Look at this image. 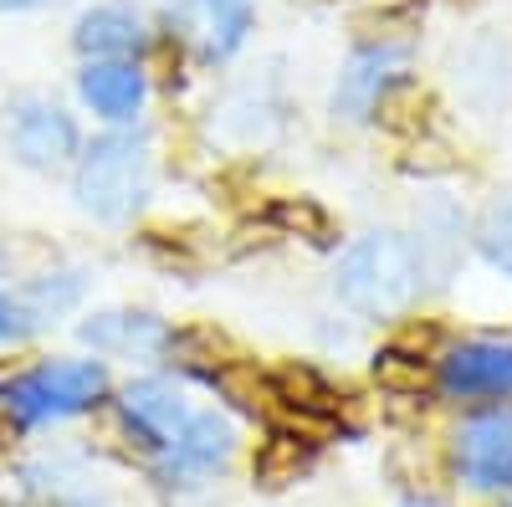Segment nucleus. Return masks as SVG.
<instances>
[{
	"label": "nucleus",
	"mask_w": 512,
	"mask_h": 507,
	"mask_svg": "<svg viewBox=\"0 0 512 507\" xmlns=\"http://www.w3.org/2000/svg\"><path fill=\"white\" fill-rule=\"evenodd\" d=\"M425 287V257L400 231H369L359 236L333 272L338 303H349L364 318H395L405 313Z\"/></svg>",
	"instance_id": "nucleus-1"
},
{
	"label": "nucleus",
	"mask_w": 512,
	"mask_h": 507,
	"mask_svg": "<svg viewBox=\"0 0 512 507\" xmlns=\"http://www.w3.org/2000/svg\"><path fill=\"white\" fill-rule=\"evenodd\" d=\"M149 195V149L134 134L98 139L77 164V200L98 221H128Z\"/></svg>",
	"instance_id": "nucleus-2"
},
{
	"label": "nucleus",
	"mask_w": 512,
	"mask_h": 507,
	"mask_svg": "<svg viewBox=\"0 0 512 507\" xmlns=\"http://www.w3.org/2000/svg\"><path fill=\"white\" fill-rule=\"evenodd\" d=\"M108 390V374L93 359H77V364H41L31 374H21L11 385V410L21 420H57V415H77L98 405Z\"/></svg>",
	"instance_id": "nucleus-3"
},
{
	"label": "nucleus",
	"mask_w": 512,
	"mask_h": 507,
	"mask_svg": "<svg viewBox=\"0 0 512 507\" xmlns=\"http://www.w3.org/2000/svg\"><path fill=\"white\" fill-rule=\"evenodd\" d=\"M456 461L466 482L477 487H507L512 482V405L482 410L461 426L456 436Z\"/></svg>",
	"instance_id": "nucleus-4"
},
{
	"label": "nucleus",
	"mask_w": 512,
	"mask_h": 507,
	"mask_svg": "<svg viewBox=\"0 0 512 507\" xmlns=\"http://www.w3.org/2000/svg\"><path fill=\"white\" fill-rule=\"evenodd\" d=\"M441 390L456 400H502L512 395V344H456L441 359Z\"/></svg>",
	"instance_id": "nucleus-5"
},
{
	"label": "nucleus",
	"mask_w": 512,
	"mask_h": 507,
	"mask_svg": "<svg viewBox=\"0 0 512 507\" xmlns=\"http://www.w3.org/2000/svg\"><path fill=\"white\" fill-rule=\"evenodd\" d=\"M400 62H405V41H379V47H364L349 57L344 77H338L333 108L344 118H369L374 103L384 98L390 82H400Z\"/></svg>",
	"instance_id": "nucleus-6"
},
{
	"label": "nucleus",
	"mask_w": 512,
	"mask_h": 507,
	"mask_svg": "<svg viewBox=\"0 0 512 507\" xmlns=\"http://www.w3.org/2000/svg\"><path fill=\"white\" fill-rule=\"evenodd\" d=\"M11 144L26 164L36 169H52L62 164L72 149H77V129H72V118L57 108V103H21L16 118H11Z\"/></svg>",
	"instance_id": "nucleus-7"
},
{
	"label": "nucleus",
	"mask_w": 512,
	"mask_h": 507,
	"mask_svg": "<svg viewBox=\"0 0 512 507\" xmlns=\"http://www.w3.org/2000/svg\"><path fill=\"white\" fill-rule=\"evenodd\" d=\"M231 446H236L231 420L216 415V410H195L185 420V431L164 446V472L169 477H200L210 467H221V461L231 456Z\"/></svg>",
	"instance_id": "nucleus-8"
},
{
	"label": "nucleus",
	"mask_w": 512,
	"mask_h": 507,
	"mask_svg": "<svg viewBox=\"0 0 512 507\" xmlns=\"http://www.w3.org/2000/svg\"><path fill=\"white\" fill-rule=\"evenodd\" d=\"M123 415L134 420V436L144 441V446H169L180 431H185V420L195 415L190 405H185V395L175 390V385H164V379H144V385H128V395H123Z\"/></svg>",
	"instance_id": "nucleus-9"
},
{
	"label": "nucleus",
	"mask_w": 512,
	"mask_h": 507,
	"mask_svg": "<svg viewBox=\"0 0 512 507\" xmlns=\"http://www.w3.org/2000/svg\"><path fill=\"white\" fill-rule=\"evenodd\" d=\"M82 338L93 349L128 354V359H154L159 349H169V328L149 313H98L93 323H82Z\"/></svg>",
	"instance_id": "nucleus-10"
},
{
	"label": "nucleus",
	"mask_w": 512,
	"mask_h": 507,
	"mask_svg": "<svg viewBox=\"0 0 512 507\" xmlns=\"http://www.w3.org/2000/svg\"><path fill=\"white\" fill-rule=\"evenodd\" d=\"M82 98L103 118H134L144 103V72L134 62H93L82 72Z\"/></svg>",
	"instance_id": "nucleus-11"
},
{
	"label": "nucleus",
	"mask_w": 512,
	"mask_h": 507,
	"mask_svg": "<svg viewBox=\"0 0 512 507\" xmlns=\"http://www.w3.org/2000/svg\"><path fill=\"white\" fill-rule=\"evenodd\" d=\"M246 26H251V0H195V31L210 57L236 52Z\"/></svg>",
	"instance_id": "nucleus-12"
},
{
	"label": "nucleus",
	"mask_w": 512,
	"mask_h": 507,
	"mask_svg": "<svg viewBox=\"0 0 512 507\" xmlns=\"http://www.w3.org/2000/svg\"><path fill=\"white\" fill-rule=\"evenodd\" d=\"M139 41H144L139 21L118 6H98L77 21V47L82 52H134Z\"/></svg>",
	"instance_id": "nucleus-13"
},
{
	"label": "nucleus",
	"mask_w": 512,
	"mask_h": 507,
	"mask_svg": "<svg viewBox=\"0 0 512 507\" xmlns=\"http://www.w3.org/2000/svg\"><path fill=\"white\" fill-rule=\"evenodd\" d=\"M216 385H221L226 400H236V405H246V410H272V400H277L272 379L256 374V364H226V369L216 374Z\"/></svg>",
	"instance_id": "nucleus-14"
},
{
	"label": "nucleus",
	"mask_w": 512,
	"mask_h": 507,
	"mask_svg": "<svg viewBox=\"0 0 512 507\" xmlns=\"http://www.w3.org/2000/svg\"><path fill=\"white\" fill-rule=\"evenodd\" d=\"M477 241H482V251H487V262L512 277V195H502L497 205H487Z\"/></svg>",
	"instance_id": "nucleus-15"
},
{
	"label": "nucleus",
	"mask_w": 512,
	"mask_h": 507,
	"mask_svg": "<svg viewBox=\"0 0 512 507\" xmlns=\"http://www.w3.org/2000/svg\"><path fill=\"white\" fill-rule=\"evenodd\" d=\"M303 461H308V451L297 446L292 436H272L262 451H256V482L282 487V482H292L297 472H303Z\"/></svg>",
	"instance_id": "nucleus-16"
},
{
	"label": "nucleus",
	"mask_w": 512,
	"mask_h": 507,
	"mask_svg": "<svg viewBox=\"0 0 512 507\" xmlns=\"http://www.w3.org/2000/svg\"><path fill=\"white\" fill-rule=\"evenodd\" d=\"M272 390H277V400H287V405H297V415H308V410H328L333 405V395H328V385L313 374V369H282L277 379H272Z\"/></svg>",
	"instance_id": "nucleus-17"
},
{
	"label": "nucleus",
	"mask_w": 512,
	"mask_h": 507,
	"mask_svg": "<svg viewBox=\"0 0 512 507\" xmlns=\"http://www.w3.org/2000/svg\"><path fill=\"white\" fill-rule=\"evenodd\" d=\"M277 221H282V226H308L313 241H323V231H328V221L318 216V205H308V200H287V205L277 210Z\"/></svg>",
	"instance_id": "nucleus-18"
},
{
	"label": "nucleus",
	"mask_w": 512,
	"mask_h": 507,
	"mask_svg": "<svg viewBox=\"0 0 512 507\" xmlns=\"http://www.w3.org/2000/svg\"><path fill=\"white\" fill-rule=\"evenodd\" d=\"M16 436H21V420L16 415H0V446H16Z\"/></svg>",
	"instance_id": "nucleus-19"
},
{
	"label": "nucleus",
	"mask_w": 512,
	"mask_h": 507,
	"mask_svg": "<svg viewBox=\"0 0 512 507\" xmlns=\"http://www.w3.org/2000/svg\"><path fill=\"white\" fill-rule=\"evenodd\" d=\"M11 318H16V313H11V303H6V298H0V338H6V333H11Z\"/></svg>",
	"instance_id": "nucleus-20"
},
{
	"label": "nucleus",
	"mask_w": 512,
	"mask_h": 507,
	"mask_svg": "<svg viewBox=\"0 0 512 507\" xmlns=\"http://www.w3.org/2000/svg\"><path fill=\"white\" fill-rule=\"evenodd\" d=\"M6 6H11V11H21V6H36V0H0V11H6Z\"/></svg>",
	"instance_id": "nucleus-21"
},
{
	"label": "nucleus",
	"mask_w": 512,
	"mask_h": 507,
	"mask_svg": "<svg viewBox=\"0 0 512 507\" xmlns=\"http://www.w3.org/2000/svg\"><path fill=\"white\" fill-rule=\"evenodd\" d=\"M405 507H441V502H431V497H410Z\"/></svg>",
	"instance_id": "nucleus-22"
}]
</instances>
